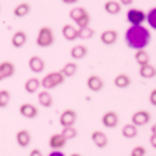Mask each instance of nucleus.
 <instances>
[{
  "mask_svg": "<svg viewBox=\"0 0 156 156\" xmlns=\"http://www.w3.org/2000/svg\"><path fill=\"white\" fill-rule=\"evenodd\" d=\"M67 144V139L64 137L61 133H55V134H51L50 139H48V145L51 150H61L64 145Z\"/></svg>",
  "mask_w": 156,
  "mask_h": 156,
  "instance_id": "nucleus-10",
  "label": "nucleus"
},
{
  "mask_svg": "<svg viewBox=\"0 0 156 156\" xmlns=\"http://www.w3.org/2000/svg\"><path fill=\"white\" fill-rule=\"evenodd\" d=\"M148 100H150V103L153 106H156V89H153L151 92H150V95H148Z\"/></svg>",
  "mask_w": 156,
  "mask_h": 156,
  "instance_id": "nucleus-34",
  "label": "nucleus"
},
{
  "mask_svg": "<svg viewBox=\"0 0 156 156\" xmlns=\"http://www.w3.org/2000/svg\"><path fill=\"white\" fill-rule=\"evenodd\" d=\"M30 9H31L30 3L22 2V3L16 5V8H14V16L19 17V19H20V17H25V16H28V14H30Z\"/></svg>",
  "mask_w": 156,
  "mask_h": 156,
  "instance_id": "nucleus-25",
  "label": "nucleus"
},
{
  "mask_svg": "<svg viewBox=\"0 0 156 156\" xmlns=\"http://www.w3.org/2000/svg\"><path fill=\"white\" fill-rule=\"evenodd\" d=\"M70 156H83V154H80V153H72Z\"/></svg>",
  "mask_w": 156,
  "mask_h": 156,
  "instance_id": "nucleus-41",
  "label": "nucleus"
},
{
  "mask_svg": "<svg viewBox=\"0 0 156 156\" xmlns=\"http://www.w3.org/2000/svg\"><path fill=\"white\" fill-rule=\"evenodd\" d=\"M19 112L25 119H36L37 117V108L31 105V103H22L19 108Z\"/></svg>",
  "mask_w": 156,
  "mask_h": 156,
  "instance_id": "nucleus-13",
  "label": "nucleus"
},
{
  "mask_svg": "<svg viewBox=\"0 0 156 156\" xmlns=\"http://www.w3.org/2000/svg\"><path fill=\"white\" fill-rule=\"evenodd\" d=\"M28 69L33 72V73H41V72H44V69H45V62H44V59L41 58V56H31L30 59H28Z\"/></svg>",
  "mask_w": 156,
  "mask_h": 156,
  "instance_id": "nucleus-11",
  "label": "nucleus"
},
{
  "mask_svg": "<svg viewBox=\"0 0 156 156\" xmlns=\"http://www.w3.org/2000/svg\"><path fill=\"white\" fill-rule=\"evenodd\" d=\"M90 139H92L94 145L97 148H105L108 145V136L103 131H94L92 134H90Z\"/></svg>",
  "mask_w": 156,
  "mask_h": 156,
  "instance_id": "nucleus-17",
  "label": "nucleus"
},
{
  "mask_svg": "<svg viewBox=\"0 0 156 156\" xmlns=\"http://www.w3.org/2000/svg\"><path fill=\"white\" fill-rule=\"evenodd\" d=\"M86 86H87L89 90H92V92H100L103 89V86H105V83H103V80L98 75H90L86 80Z\"/></svg>",
  "mask_w": 156,
  "mask_h": 156,
  "instance_id": "nucleus-9",
  "label": "nucleus"
},
{
  "mask_svg": "<svg viewBox=\"0 0 156 156\" xmlns=\"http://www.w3.org/2000/svg\"><path fill=\"white\" fill-rule=\"evenodd\" d=\"M134 61L139 64V66H145V64L150 62V55L145 51V48L136 50V53H134Z\"/></svg>",
  "mask_w": 156,
  "mask_h": 156,
  "instance_id": "nucleus-26",
  "label": "nucleus"
},
{
  "mask_svg": "<svg viewBox=\"0 0 156 156\" xmlns=\"http://www.w3.org/2000/svg\"><path fill=\"white\" fill-rule=\"evenodd\" d=\"M139 75L140 78H145V80H151L156 76V67L151 64H145V66H139Z\"/></svg>",
  "mask_w": 156,
  "mask_h": 156,
  "instance_id": "nucleus-20",
  "label": "nucleus"
},
{
  "mask_svg": "<svg viewBox=\"0 0 156 156\" xmlns=\"http://www.w3.org/2000/svg\"><path fill=\"white\" fill-rule=\"evenodd\" d=\"M117 37H119V33H117L115 30H105L100 34V41L105 45H112V44H115Z\"/></svg>",
  "mask_w": 156,
  "mask_h": 156,
  "instance_id": "nucleus-16",
  "label": "nucleus"
},
{
  "mask_svg": "<svg viewBox=\"0 0 156 156\" xmlns=\"http://www.w3.org/2000/svg\"><path fill=\"white\" fill-rule=\"evenodd\" d=\"M16 142H17V145L25 148V147H28L31 144V134L30 131H27V129H20V131L16 133Z\"/></svg>",
  "mask_w": 156,
  "mask_h": 156,
  "instance_id": "nucleus-15",
  "label": "nucleus"
},
{
  "mask_svg": "<svg viewBox=\"0 0 156 156\" xmlns=\"http://www.w3.org/2000/svg\"><path fill=\"white\" fill-rule=\"evenodd\" d=\"M11 95L6 89H0V108H6L9 105Z\"/></svg>",
  "mask_w": 156,
  "mask_h": 156,
  "instance_id": "nucleus-32",
  "label": "nucleus"
},
{
  "mask_svg": "<svg viewBox=\"0 0 156 156\" xmlns=\"http://www.w3.org/2000/svg\"><path fill=\"white\" fill-rule=\"evenodd\" d=\"M122 136L125 139H134L137 136V126L133 125V123H126L123 128H122Z\"/></svg>",
  "mask_w": 156,
  "mask_h": 156,
  "instance_id": "nucleus-27",
  "label": "nucleus"
},
{
  "mask_svg": "<svg viewBox=\"0 0 156 156\" xmlns=\"http://www.w3.org/2000/svg\"><path fill=\"white\" fill-rule=\"evenodd\" d=\"M92 36H94V28H90L89 25L83 28H78V39H81V41H87Z\"/></svg>",
  "mask_w": 156,
  "mask_h": 156,
  "instance_id": "nucleus-29",
  "label": "nucleus"
},
{
  "mask_svg": "<svg viewBox=\"0 0 156 156\" xmlns=\"http://www.w3.org/2000/svg\"><path fill=\"white\" fill-rule=\"evenodd\" d=\"M78 70V66L75 62H67V64H64L62 69H61V73L64 75V78H72Z\"/></svg>",
  "mask_w": 156,
  "mask_h": 156,
  "instance_id": "nucleus-28",
  "label": "nucleus"
},
{
  "mask_svg": "<svg viewBox=\"0 0 156 156\" xmlns=\"http://www.w3.org/2000/svg\"><path fill=\"white\" fill-rule=\"evenodd\" d=\"M114 84L119 89H125V87H128L129 84H131V78H129L126 73H119L114 78Z\"/></svg>",
  "mask_w": 156,
  "mask_h": 156,
  "instance_id": "nucleus-24",
  "label": "nucleus"
},
{
  "mask_svg": "<svg viewBox=\"0 0 156 156\" xmlns=\"http://www.w3.org/2000/svg\"><path fill=\"white\" fill-rule=\"evenodd\" d=\"M145 20H147V23H148L150 28L156 30V6L151 8L148 12H145Z\"/></svg>",
  "mask_w": 156,
  "mask_h": 156,
  "instance_id": "nucleus-30",
  "label": "nucleus"
},
{
  "mask_svg": "<svg viewBox=\"0 0 156 156\" xmlns=\"http://www.w3.org/2000/svg\"><path fill=\"white\" fill-rule=\"evenodd\" d=\"M119 3H120V5H131L133 0H119Z\"/></svg>",
  "mask_w": 156,
  "mask_h": 156,
  "instance_id": "nucleus-38",
  "label": "nucleus"
},
{
  "mask_svg": "<svg viewBox=\"0 0 156 156\" xmlns=\"http://www.w3.org/2000/svg\"><path fill=\"white\" fill-rule=\"evenodd\" d=\"M11 44H12V47H16V48L23 47L25 44H27V33L25 31H16L14 34H12V37H11Z\"/></svg>",
  "mask_w": 156,
  "mask_h": 156,
  "instance_id": "nucleus-21",
  "label": "nucleus"
},
{
  "mask_svg": "<svg viewBox=\"0 0 156 156\" xmlns=\"http://www.w3.org/2000/svg\"><path fill=\"white\" fill-rule=\"evenodd\" d=\"M150 129H151V134H156V123H153Z\"/></svg>",
  "mask_w": 156,
  "mask_h": 156,
  "instance_id": "nucleus-40",
  "label": "nucleus"
},
{
  "mask_svg": "<svg viewBox=\"0 0 156 156\" xmlns=\"http://www.w3.org/2000/svg\"><path fill=\"white\" fill-rule=\"evenodd\" d=\"M145 153H147V150L142 145H137L131 150V156H145Z\"/></svg>",
  "mask_w": 156,
  "mask_h": 156,
  "instance_id": "nucleus-33",
  "label": "nucleus"
},
{
  "mask_svg": "<svg viewBox=\"0 0 156 156\" xmlns=\"http://www.w3.org/2000/svg\"><path fill=\"white\" fill-rule=\"evenodd\" d=\"M150 30L144 25H129V28L125 31V42L133 50H142L150 44Z\"/></svg>",
  "mask_w": 156,
  "mask_h": 156,
  "instance_id": "nucleus-1",
  "label": "nucleus"
},
{
  "mask_svg": "<svg viewBox=\"0 0 156 156\" xmlns=\"http://www.w3.org/2000/svg\"><path fill=\"white\" fill-rule=\"evenodd\" d=\"M61 134L66 137L67 140H70V139H75V137L78 136V131H76V128H75V126H62Z\"/></svg>",
  "mask_w": 156,
  "mask_h": 156,
  "instance_id": "nucleus-31",
  "label": "nucleus"
},
{
  "mask_svg": "<svg viewBox=\"0 0 156 156\" xmlns=\"http://www.w3.org/2000/svg\"><path fill=\"white\" fill-rule=\"evenodd\" d=\"M61 33H62V37L66 39V41H76L78 39V28L75 27V25H72V23H66L62 27V30H61Z\"/></svg>",
  "mask_w": 156,
  "mask_h": 156,
  "instance_id": "nucleus-14",
  "label": "nucleus"
},
{
  "mask_svg": "<svg viewBox=\"0 0 156 156\" xmlns=\"http://www.w3.org/2000/svg\"><path fill=\"white\" fill-rule=\"evenodd\" d=\"M16 72V66L11 61H3L0 62V81L6 80V78H11Z\"/></svg>",
  "mask_w": 156,
  "mask_h": 156,
  "instance_id": "nucleus-8",
  "label": "nucleus"
},
{
  "mask_svg": "<svg viewBox=\"0 0 156 156\" xmlns=\"http://www.w3.org/2000/svg\"><path fill=\"white\" fill-rule=\"evenodd\" d=\"M150 145H151L153 148H156V134H151V136H150Z\"/></svg>",
  "mask_w": 156,
  "mask_h": 156,
  "instance_id": "nucleus-37",
  "label": "nucleus"
},
{
  "mask_svg": "<svg viewBox=\"0 0 156 156\" xmlns=\"http://www.w3.org/2000/svg\"><path fill=\"white\" fill-rule=\"evenodd\" d=\"M48 156H66L61 150H51L50 153H48Z\"/></svg>",
  "mask_w": 156,
  "mask_h": 156,
  "instance_id": "nucleus-35",
  "label": "nucleus"
},
{
  "mask_svg": "<svg viewBox=\"0 0 156 156\" xmlns=\"http://www.w3.org/2000/svg\"><path fill=\"white\" fill-rule=\"evenodd\" d=\"M64 75L61 73V70H55V72H48L42 80H41V87L45 89V90H50V89H53L59 84L64 83Z\"/></svg>",
  "mask_w": 156,
  "mask_h": 156,
  "instance_id": "nucleus-3",
  "label": "nucleus"
},
{
  "mask_svg": "<svg viewBox=\"0 0 156 156\" xmlns=\"http://www.w3.org/2000/svg\"><path fill=\"white\" fill-rule=\"evenodd\" d=\"M150 119H151V115H150L148 111L139 109V111H136V112L131 115V123L136 125V126H144V125H147V123L150 122Z\"/></svg>",
  "mask_w": 156,
  "mask_h": 156,
  "instance_id": "nucleus-6",
  "label": "nucleus"
},
{
  "mask_svg": "<svg viewBox=\"0 0 156 156\" xmlns=\"http://www.w3.org/2000/svg\"><path fill=\"white\" fill-rule=\"evenodd\" d=\"M28 156H44V154H42V151H41V150L33 148V150L30 151V154H28Z\"/></svg>",
  "mask_w": 156,
  "mask_h": 156,
  "instance_id": "nucleus-36",
  "label": "nucleus"
},
{
  "mask_svg": "<svg viewBox=\"0 0 156 156\" xmlns=\"http://www.w3.org/2000/svg\"><path fill=\"white\" fill-rule=\"evenodd\" d=\"M55 42V34H53V30L50 27H41L37 31V36H36V44L39 47H50L51 44Z\"/></svg>",
  "mask_w": 156,
  "mask_h": 156,
  "instance_id": "nucleus-4",
  "label": "nucleus"
},
{
  "mask_svg": "<svg viewBox=\"0 0 156 156\" xmlns=\"http://www.w3.org/2000/svg\"><path fill=\"white\" fill-rule=\"evenodd\" d=\"M101 123H103L105 128H115L117 123H119V115H117V112H114V111H108V112L103 114Z\"/></svg>",
  "mask_w": 156,
  "mask_h": 156,
  "instance_id": "nucleus-12",
  "label": "nucleus"
},
{
  "mask_svg": "<svg viewBox=\"0 0 156 156\" xmlns=\"http://www.w3.org/2000/svg\"><path fill=\"white\" fill-rule=\"evenodd\" d=\"M87 55V47L86 45H83V44H76V45H73L72 48H70V56H72V59H83L84 56Z\"/></svg>",
  "mask_w": 156,
  "mask_h": 156,
  "instance_id": "nucleus-19",
  "label": "nucleus"
},
{
  "mask_svg": "<svg viewBox=\"0 0 156 156\" xmlns=\"http://www.w3.org/2000/svg\"><path fill=\"white\" fill-rule=\"evenodd\" d=\"M76 2H78V0H62V3H66V5H73Z\"/></svg>",
  "mask_w": 156,
  "mask_h": 156,
  "instance_id": "nucleus-39",
  "label": "nucleus"
},
{
  "mask_svg": "<svg viewBox=\"0 0 156 156\" xmlns=\"http://www.w3.org/2000/svg\"><path fill=\"white\" fill-rule=\"evenodd\" d=\"M126 20L129 25H142L145 22V12L139 8H131L126 12Z\"/></svg>",
  "mask_w": 156,
  "mask_h": 156,
  "instance_id": "nucleus-5",
  "label": "nucleus"
},
{
  "mask_svg": "<svg viewBox=\"0 0 156 156\" xmlns=\"http://www.w3.org/2000/svg\"><path fill=\"white\" fill-rule=\"evenodd\" d=\"M70 19L76 23V28H83V27H87L89 22H90V17H89V12L83 8V6H73L69 12Z\"/></svg>",
  "mask_w": 156,
  "mask_h": 156,
  "instance_id": "nucleus-2",
  "label": "nucleus"
},
{
  "mask_svg": "<svg viewBox=\"0 0 156 156\" xmlns=\"http://www.w3.org/2000/svg\"><path fill=\"white\" fill-rule=\"evenodd\" d=\"M37 103L44 108H50L51 105H53V97H51V94L48 92V90H39L37 92Z\"/></svg>",
  "mask_w": 156,
  "mask_h": 156,
  "instance_id": "nucleus-18",
  "label": "nucleus"
},
{
  "mask_svg": "<svg viewBox=\"0 0 156 156\" xmlns=\"http://www.w3.org/2000/svg\"><path fill=\"white\" fill-rule=\"evenodd\" d=\"M105 11L109 16H115L122 11V5L119 2H115V0H108V2L105 3Z\"/></svg>",
  "mask_w": 156,
  "mask_h": 156,
  "instance_id": "nucleus-23",
  "label": "nucleus"
},
{
  "mask_svg": "<svg viewBox=\"0 0 156 156\" xmlns=\"http://www.w3.org/2000/svg\"><path fill=\"white\" fill-rule=\"evenodd\" d=\"M76 122V112L73 109H64L59 115L61 126H73Z\"/></svg>",
  "mask_w": 156,
  "mask_h": 156,
  "instance_id": "nucleus-7",
  "label": "nucleus"
},
{
  "mask_svg": "<svg viewBox=\"0 0 156 156\" xmlns=\"http://www.w3.org/2000/svg\"><path fill=\"white\" fill-rule=\"evenodd\" d=\"M39 87H41V80L36 76L28 78V80L25 81V90H27L28 94H36L39 90Z\"/></svg>",
  "mask_w": 156,
  "mask_h": 156,
  "instance_id": "nucleus-22",
  "label": "nucleus"
}]
</instances>
